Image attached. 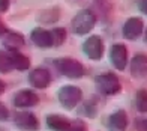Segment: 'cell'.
<instances>
[{"label": "cell", "mask_w": 147, "mask_h": 131, "mask_svg": "<svg viewBox=\"0 0 147 131\" xmlns=\"http://www.w3.org/2000/svg\"><path fill=\"white\" fill-rule=\"evenodd\" d=\"M9 119V110L3 102H0V121H8Z\"/></svg>", "instance_id": "603a6c76"}, {"label": "cell", "mask_w": 147, "mask_h": 131, "mask_svg": "<svg viewBox=\"0 0 147 131\" xmlns=\"http://www.w3.org/2000/svg\"><path fill=\"white\" fill-rule=\"evenodd\" d=\"M14 122L18 130L21 131H38L39 130V121L38 117L30 112H20L15 115Z\"/></svg>", "instance_id": "ba28073f"}, {"label": "cell", "mask_w": 147, "mask_h": 131, "mask_svg": "<svg viewBox=\"0 0 147 131\" xmlns=\"http://www.w3.org/2000/svg\"><path fill=\"white\" fill-rule=\"evenodd\" d=\"M144 41L147 42V29H146V32H144Z\"/></svg>", "instance_id": "f1b7e54d"}, {"label": "cell", "mask_w": 147, "mask_h": 131, "mask_svg": "<svg viewBox=\"0 0 147 131\" xmlns=\"http://www.w3.org/2000/svg\"><path fill=\"white\" fill-rule=\"evenodd\" d=\"M0 39H2L3 45L9 51H18L26 42V39H24V36L21 33L14 32V30H8V29L0 35Z\"/></svg>", "instance_id": "8fae6325"}, {"label": "cell", "mask_w": 147, "mask_h": 131, "mask_svg": "<svg viewBox=\"0 0 147 131\" xmlns=\"http://www.w3.org/2000/svg\"><path fill=\"white\" fill-rule=\"evenodd\" d=\"M5 30H6V27H5V26H3V23H2V20H0V35H2V33H3Z\"/></svg>", "instance_id": "83f0119b"}, {"label": "cell", "mask_w": 147, "mask_h": 131, "mask_svg": "<svg viewBox=\"0 0 147 131\" xmlns=\"http://www.w3.org/2000/svg\"><path fill=\"white\" fill-rule=\"evenodd\" d=\"M86 124L83 121H71V128L69 131H87Z\"/></svg>", "instance_id": "7402d4cb"}, {"label": "cell", "mask_w": 147, "mask_h": 131, "mask_svg": "<svg viewBox=\"0 0 147 131\" xmlns=\"http://www.w3.org/2000/svg\"><path fill=\"white\" fill-rule=\"evenodd\" d=\"M135 127L138 131H147V119H141L135 122Z\"/></svg>", "instance_id": "cb8c5ba5"}, {"label": "cell", "mask_w": 147, "mask_h": 131, "mask_svg": "<svg viewBox=\"0 0 147 131\" xmlns=\"http://www.w3.org/2000/svg\"><path fill=\"white\" fill-rule=\"evenodd\" d=\"M128 128V115L125 110H117L108 119V131H126Z\"/></svg>", "instance_id": "5bb4252c"}, {"label": "cell", "mask_w": 147, "mask_h": 131, "mask_svg": "<svg viewBox=\"0 0 147 131\" xmlns=\"http://www.w3.org/2000/svg\"><path fill=\"white\" fill-rule=\"evenodd\" d=\"M54 67L62 75L68 77V78H81L86 74V68L81 62H78L77 59H71V57H60L53 60Z\"/></svg>", "instance_id": "7a4b0ae2"}, {"label": "cell", "mask_w": 147, "mask_h": 131, "mask_svg": "<svg viewBox=\"0 0 147 131\" xmlns=\"http://www.w3.org/2000/svg\"><path fill=\"white\" fill-rule=\"evenodd\" d=\"M138 8H140V11H141L144 15H147V0H140Z\"/></svg>", "instance_id": "484cf974"}, {"label": "cell", "mask_w": 147, "mask_h": 131, "mask_svg": "<svg viewBox=\"0 0 147 131\" xmlns=\"http://www.w3.org/2000/svg\"><path fill=\"white\" fill-rule=\"evenodd\" d=\"M96 14L93 12L92 9H81L78 11L75 17L72 18V23H71V27L72 32L78 36H83V35H87L89 32L93 30V27L96 26Z\"/></svg>", "instance_id": "6da1fadb"}, {"label": "cell", "mask_w": 147, "mask_h": 131, "mask_svg": "<svg viewBox=\"0 0 147 131\" xmlns=\"http://www.w3.org/2000/svg\"><path fill=\"white\" fill-rule=\"evenodd\" d=\"M60 17V11L57 8H51V9H47V11H42L39 14V21L42 23H54L57 21Z\"/></svg>", "instance_id": "d6986e66"}, {"label": "cell", "mask_w": 147, "mask_h": 131, "mask_svg": "<svg viewBox=\"0 0 147 131\" xmlns=\"http://www.w3.org/2000/svg\"><path fill=\"white\" fill-rule=\"evenodd\" d=\"M5 89H6V84H5L2 80H0V95H2V94L5 92Z\"/></svg>", "instance_id": "4316f807"}, {"label": "cell", "mask_w": 147, "mask_h": 131, "mask_svg": "<svg viewBox=\"0 0 147 131\" xmlns=\"http://www.w3.org/2000/svg\"><path fill=\"white\" fill-rule=\"evenodd\" d=\"M59 102L62 104V107L66 110H72L75 109L80 101L83 98V90L78 86H74V84H66V86H62L59 89Z\"/></svg>", "instance_id": "277c9868"}, {"label": "cell", "mask_w": 147, "mask_h": 131, "mask_svg": "<svg viewBox=\"0 0 147 131\" xmlns=\"http://www.w3.org/2000/svg\"><path fill=\"white\" fill-rule=\"evenodd\" d=\"M104 41L99 35H92L83 44V53L92 60H101L104 54Z\"/></svg>", "instance_id": "5b68a950"}, {"label": "cell", "mask_w": 147, "mask_h": 131, "mask_svg": "<svg viewBox=\"0 0 147 131\" xmlns=\"http://www.w3.org/2000/svg\"><path fill=\"white\" fill-rule=\"evenodd\" d=\"M14 69L12 68V63H11V57H9V53L0 50V73L2 74H8Z\"/></svg>", "instance_id": "44dd1931"}, {"label": "cell", "mask_w": 147, "mask_h": 131, "mask_svg": "<svg viewBox=\"0 0 147 131\" xmlns=\"http://www.w3.org/2000/svg\"><path fill=\"white\" fill-rule=\"evenodd\" d=\"M30 39L32 42L39 48H50L53 47L51 42V33L50 30H45L42 27H35L30 32Z\"/></svg>", "instance_id": "4fadbf2b"}, {"label": "cell", "mask_w": 147, "mask_h": 131, "mask_svg": "<svg viewBox=\"0 0 147 131\" xmlns=\"http://www.w3.org/2000/svg\"><path fill=\"white\" fill-rule=\"evenodd\" d=\"M135 106L140 113H147V89H140L137 92Z\"/></svg>", "instance_id": "ffe728a7"}, {"label": "cell", "mask_w": 147, "mask_h": 131, "mask_svg": "<svg viewBox=\"0 0 147 131\" xmlns=\"http://www.w3.org/2000/svg\"><path fill=\"white\" fill-rule=\"evenodd\" d=\"M9 57H11V63L14 69L26 71L30 68V59L27 56H24L23 53H20V51H9Z\"/></svg>", "instance_id": "2e32d148"}, {"label": "cell", "mask_w": 147, "mask_h": 131, "mask_svg": "<svg viewBox=\"0 0 147 131\" xmlns=\"http://www.w3.org/2000/svg\"><path fill=\"white\" fill-rule=\"evenodd\" d=\"M71 2H77V0H71Z\"/></svg>", "instance_id": "f546056e"}, {"label": "cell", "mask_w": 147, "mask_h": 131, "mask_svg": "<svg viewBox=\"0 0 147 131\" xmlns=\"http://www.w3.org/2000/svg\"><path fill=\"white\" fill-rule=\"evenodd\" d=\"M29 83L36 89H45L51 83V73L47 68H35L29 74Z\"/></svg>", "instance_id": "9c48e42d"}, {"label": "cell", "mask_w": 147, "mask_h": 131, "mask_svg": "<svg viewBox=\"0 0 147 131\" xmlns=\"http://www.w3.org/2000/svg\"><path fill=\"white\" fill-rule=\"evenodd\" d=\"M11 6V0H0V12H6Z\"/></svg>", "instance_id": "d4e9b609"}, {"label": "cell", "mask_w": 147, "mask_h": 131, "mask_svg": "<svg viewBox=\"0 0 147 131\" xmlns=\"http://www.w3.org/2000/svg\"><path fill=\"white\" fill-rule=\"evenodd\" d=\"M47 125L53 131H69L71 121L62 115H48L47 116Z\"/></svg>", "instance_id": "9a60e30c"}, {"label": "cell", "mask_w": 147, "mask_h": 131, "mask_svg": "<svg viewBox=\"0 0 147 131\" xmlns=\"http://www.w3.org/2000/svg\"><path fill=\"white\" fill-rule=\"evenodd\" d=\"M95 84H96L98 92H101L107 96L117 95L122 90V83H120L119 77L114 73H104V74L96 75Z\"/></svg>", "instance_id": "3957f363"}, {"label": "cell", "mask_w": 147, "mask_h": 131, "mask_svg": "<svg viewBox=\"0 0 147 131\" xmlns=\"http://www.w3.org/2000/svg\"><path fill=\"white\" fill-rule=\"evenodd\" d=\"M123 36L129 41H135L144 33V23L140 17H131L123 24Z\"/></svg>", "instance_id": "52a82bcc"}, {"label": "cell", "mask_w": 147, "mask_h": 131, "mask_svg": "<svg viewBox=\"0 0 147 131\" xmlns=\"http://www.w3.org/2000/svg\"><path fill=\"white\" fill-rule=\"evenodd\" d=\"M39 102V96L36 92H33L32 89H21L18 90L14 96V106L20 109H27L33 107Z\"/></svg>", "instance_id": "30bf717a"}, {"label": "cell", "mask_w": 147, "mask_h": 131, "mask_svg": "<svg viewBox=\"0 0 147 131\" xmlns=\"http://www.w3.org/2000/svg\"><path fill=\"white\" fill-rule=\"evenodd\" d=\"M131 75L134 78H146L147 77V54L137 53L131 60Z\"/></svg>", "instance_id": "7c38bea8"}, {"label": "cell", "mask_w": 147, "mask_h": 131, "mask_svg": "<svg viewBox=\"0 0 147 131\" xmlns=\"http://www.w3.org/2000/svg\"><path fill=\"white\" fill-rule=\"evenodd\" d=\"M95 5H96V8L99 11V14L105 18V21H110L113 9H114L113 0H95Z\"/></svg>", "instance_id": "e0dca14e"}, {"label": "cell", "mask_w": 147, "mask_h": 131, "mask_svg": "<svg viewBox=\"0 0 147 131\" xmlns=\"http://www.w3.org/2000/svg\"><path fill=\"white\" fill-rule=\"evenodd\" d=\"M51 33V42H53V47H60L65 41H66V36H68V33H66V29L63 27H56L50 30Z\"/></svg>", "instance_id": "ac0fdd59"}, {"label": "cell", "mask_w": 147, "mask_h": 131, "mask_svg": "<svg viewBox=\"0 0 147 131\" xmlns=\"http://www.w3.org/2000/svg\"><path fill=\"white\" fill-rule=\"evenodd\" d=\"M128 47L125 44H113L110 48V62L113 63V67L119 71L126 69L128 65Z\"/></svg>", "instance_id": "8992f818"}]
</instances>
